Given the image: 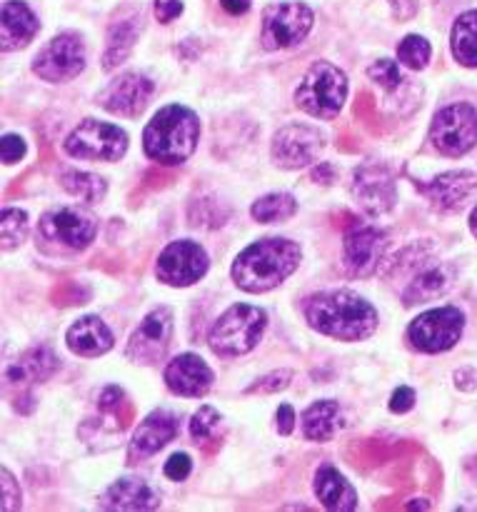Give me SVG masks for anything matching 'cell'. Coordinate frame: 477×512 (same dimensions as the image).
Returning <instances> with one entry per match:
<instances>
[{
	"label": "cell",
	"instance_id": "obj_1",
	"mask_svg": "<svg viewBox=\"0 0 477 512\" xmlns=\"http://www.w3.org/2000/svg\"><path fill=\"white\" fill-rule=\"evenodd\" d=\"M305 318L310 328L338 340H365L378 330V310L348 290H328L308 298Z\"/></svg>",
	"mask_w": 477,
	"mask_h": 512
},
{
	"label": "cell",
	"instance_id": "obj_2",
	"mask_svg": "<svg viewBox=\"0 0 477 512\" xmlns=\"http://www.w3.org/2000/svg\"><path fill=\"white\" fill-rule=\"evenodd\" d=\"M300 248L293 240L263 238L245 248L233 265V280L245 293H268L298 270Z\"/></svg>",
	"mask_w": 477,
	"mask_h": 512
},
{
	"label": "cell",
	"instance_id": "obj_3",
	"mask_svg": "<svg viewBox=\"0 0 477 512\" xmlns=\"http://www.w3.org/2000/svg\"><path fill=\"white\" fill-rule=\"evenodd\" d=\"M200 138L198 115L183 105H168L158 110L143 133V148L148 158L160 165H180L195 153Z\"/></svg>",
	"mask_w": 477,
	"mask_h": 512
},
{
	"label": "cell",
	"instance_id": "obj_4",
	"mask_svg": "<svg viewBox=\"0 0 477 512\" xmlns=\"http://www.w3.org/2000/svg\"><path fill=\"white\" fill-rule=\"evenodd\" d=\"M265 325H268L265 310L255 308V305H233L215 320L208 338L210 350L223 358L250 353L263 338Z\"/></svg>",
	"mask_w": 477,
	"mask_h": 512
},
{
	"label": "cell",
	"instance_id": "obj_5",
	"mask_svg": "<svg viewBox=\"0 0 477 512\" xmlns=\"http://www.w3.org/2000/svg\"><path fill=\"white\" fill-rule=\"evenodd\" d=\"M348 95V78L340 68H335L328 60H318L313 68L305 73L295 90V100L305 113L315 118H335L340 113Z\"/></svg>",
	"mask_w": 477,
	"mask_h": 512
},
{
	"label": "cell",
	"instance_id": "obj_6",
	"mask_svg": "<svg viewBox=\"0 0 477 512\" xmlns=\"http://www.w3.org/2000/svg\"><path fill=\"white\" fill-rule=\"evenodd\" d=\"M125 150H128L125 130L93 118H85L65 138V153L80 160H105V163H113V160L123 158Z\"/></svg>",
	"mask_w": 477,
	"mask_h": 512
},
{
	"label": "cell",
	"instance_id": "obj_7",
	"mask_svg": "<svg viewBox=\"0 0 477 512\" xmlns=\"http://www.w3.org/2000/svg\"><path fill=\"white\" fill-rule=\"evenodd\" d=\"M430 140L443 155L450 158L465 155L477 143V110L468 103L443 108L435 115Z\"/></svg>",
	"mask_w": 477,
	"mask_h": 512
},
{
	"label": "cell",
	"instance_id": "obj_8",
	"mask_svg": "<svg viewBox=\"0 0 477 512\" xmlns=\"http://www.w3.org/2000/svg\"><path fill=\"white\" fill-rule=\"evenodd\" d=\"M465 328V315L458 308L428 310L413 320L408 328V340L420 353H445L460 340Z\"/></svg>",
	"mask_w": 477,
	"mask_h": 512
},
{
	"label": "cell",
	"instance_id": "obj_9",
	"mask_svg": "<svg viewBox=\"0 0 477 512\" xmlns=\"http://www.w3.org/2000/svg\"><path fill=\"white\" fill-rule=\"evenodd\" d=\"M313 10L303 3L270 5L263 13V48L283 50L303 43L313 28Z\"/></svg>",
	"mask_w": 477,
	"mask_h": 512
},
{
	"label": "cell",
	"instance_id": "obj_10",
	"mask_svg": "<svg viewBox=\"0 0 477 512\" xmlns=\"http://www.w3.org/2000/svg\"><path fill=\"white\" fill-rule=\"evenodd\" d=\"M85 68V45L78 33H60L35 55L33 73L48 83H65Z\"/></svg>",
	"mask_w": 477,
	"mask_h": 512
},
{
	"label": "cell",
	"instance_id": "obj_11",
	"mask_svg": "<svg viewBox=\"0 0 477 512\" xmlns=\"http://www.w3.org/2000/svg\"><path fill=\"white\" fill-rule=\"evenodd\" d=\"M155 273L165 285L188 288L208 273V255L193 240H175L160 253Z\"/></svg>",
	"mask_w": 477,
	"mask_h": 512
},
{
	"label": "cell",
	"instance_id": "obj_12",
	"mask_svg": "<svg viewBox=\"0 0 477 512\" xmlns=\"http://www.w3.org/2000/svg\"><path fill=\"white\" fill-rule=\"evenodd\" d=\"M343 248L348 273L355 275V278H368L383 263L385 250H388V238H385L383 230L373 228V225L355 223L345 233Z\"/></svg>",
	"mask_w": 477,
	"mask_h": 512
},
{
	"label": "cell",
	"instance_id": "obj_13",
	"mask_svg": "<svg viewBox=\"0 0 477 512\" xmlns=\"http://www.w3.org/2000/svg\"><path fill=\"white\" fill-rule=\"evenodd\" d=\"M170 335H173V310L155 308L153 313L145 315V320L130 338L128 358L140 365L158 363L168 350Z\"/></svg>",
	"mask_w": 477,
	"mask_h": 512
},
{
	"label": "cell",
	"instance_id": "obj_14",
	"mask_svg": "<svg viewBox=\"0 0 477 512\" xmlns=\"http://www.w3.org/2000/svg\"><path fill=\"white\" fill-rule=\"evenodd\" d=\"M40 233H43L45 240H53V243L65 245V248L85 250L95 240L98 223L78 208H60L43 215Z\"/></svg>",
	"mask_w": 477,
	"mask_h": 512
},
{
	"label": "cell",
	"instance_id": "obj_15",
	"mask_svg": "<svg viewBox=\"0 0 477 512\" xmlns=\"http://www.w3.org/2000/svg\"><path fill=\"white\" fill-rule=\"evenodd\" d=\"M323 133L308 125H288L273 140V158L280 168L298 170L313 163L323 150Z\"/></svg>",
	"mask_w": 477,
	"mask_h": 512
},
{
	"label": "cell",
	"instance_id": "obj_16",
	"mask_svg": "<svg viewBox=\"0 0 477 512\" xmlns=\"http://www.w3.org/2000/svg\"><path fill=\"white\" fill-rule=\"evenodd\" d=\"M155 85L140 73H125L115 78L103 93L98 95V103L103 105L108 113L125 115V118H135L145 110L150 95H153Z\"/></svg>",
	"mask_w": 477,
	"mask_h": 512
},
{
	"label": "cell",
	"instance_id": "obj_17",
	"mask_svg": "<svg viewBox=\"0 0 477 512\" xmlns=\"http://www.w3.org/2000/svg\"><path fill=\"white\" fill-rule=\"evenodd\" d=\"M353 195L370 215L388 213L395 205V180L385 165H363L355 173Z\"/></svg>",
	"mask_w": 477,
	"mask_h": 512
},
{
	"label": "cell",
	"instance_id": "obj_18",
	"mask_svg": "<svg viewBox=\"0 0 477 512\" xmlns=\"http://www.w3.org/2000/svg\"><path fill=\"white\" fill-rule=\"evenodd\" d=\"M165 385H168L175 395L198 398V395L208 393L210 385H213V370H210L208 365H205V360L198 358V355H178V358L165 368Z\"/></svg>",
	"mask_w": 477,
	"mask_h": 512
},
{
	"label": "cell",
	"instance_id": "obj_19",
	"mask_svg": "<svg viewBox=\"0 0 477 512\" xmlns=\"http://www.w3.org/2000/svg\"><path fill=\"white\" fill-rule=\"evenodd\" d=\"M140 28H143V15L135 8H123L115 13V18L108 25V45H105L103 55V68L113 70L120 63H125V58L133 50L135 40H138Z\"/></svg>",
	"mask_w": 477,
	"mask_h": 512
},
{
	"label": "cell",
	"instance_id": "obj_20",
	"mask_svg": "<svg viewBox=\"0 0 477 512\" xmlns=\"http://www.w3.org/2000/svg\"><path fill=\"white\" fill-rule=\"evenodd\" d=\"M420 193L433 203L438 210H458L463 208L465 200L477 188V175L468 170H458V173H445L435 178L433 183L418 185Z\"/></svg>",
	"mask_w": 477,
	"mask_h": 512
},
{
	"label": "cell",
	"instance_id": "obj_21",
	"mask_svg": "<svg viewBox=\"0 0 477 512\" xmlns=\"http://www.w3.org/2000/svg\"><path fill=\"white\" fill-rule=\"evenodd\" d=\"M178 430V418H173L170 413H165V410L150 413L148 418L138 425V430H135L130 455H133V458H150V455L158 453L160 448H165V445L178 435Z\"/></svg>",
	"mask_w": 477,
	"mask_h": 512
},
{
	"label": "cell",
	"instance_id": "obj_22",
	"mask_svg": "<svg viewBox=\"0 0 477 512\" xmlns=\"http://www.w3.org/2000/svg\"><path fill=\"white\" fill-rule=\"evenodd\" d=\"M40 23L33 15V10L23 3V0H8L3 5V20H0V40H3V50H20L35 38Z\"/></svg>",
	"mask_w": 477,
	"mask_h": 512
},
{
	"label": "cell",
	"instance_id": "obj_23",
	"mask_svg": "<svg viewBox=\"0 0 477 512\" xmlns=\"http://www.w3.org/2000/svg\"><path fill=\"white\" fill-rule=\"evenodd\" d=\"M65 340H68V348L80 358H98L113 348V333L98 315H85L78 323L70 325Z\"/></svg>",
	"mask_w": 477,
	"mask_h": 512
},
{
	"label": "cell",
	"instance_id": "obj_24",
	"mask_svg": "<svg viewBox=\"0 0 477 512\" xmlns=\"http://www.w3.org/2000/svg\"><path fill=\"white\" fill-rule=\"evenodd\" d=\"M103 510H155L158 508V495L150 490L145 480L123 478L110 485L100 498Z\"/></svg>",
	"mask_w": 477,
	"mask_h": 512
},
{
	"label": "cell",
	"instance_id": "obj_25",
	"mask_svg": "<svg viewBox=\"0 0 477 512\" xmlns=\"http://www.w3.org/2000/svg\"><path fill=\"white\" fill-rule=\"evenodd\" d=\"M450 278H453V275H450V270L445 268V265L423 263L420 273L413 275L408 288L403 290V303L408 305V308H413V305L418 303H430V300H435L438 295H443L445 290H448Z\"/></svg>",
	"mask_w": 477,
	"mask_h": 512
},
{
	"label": "cell",
	"instance_id": "obj_26",
	"mask_svg": "<svg viewBox=\"0 0 477 512\" xmlns=\"http://www.w3.org/2000/svg\"><path fill=\"white\" fill-rule=\"evenodd\" d=\"M315 495L328 510H355L358 508V495L353 485L343 478L335 468L325 465L315 475Z\"/></svg>",
	"mask_w": 477,
	"mask_h": 512
},
{
	"label": "cell",
	"instance_id": "obj_27",
	"mask_svg": "<svg viewBox=\"0 0 477 512\" xmlns=\"http://www.w3.org/2000/svg\"><path fill=\"white\" fill-rule=\"evenodd\" d=\"M58 358L48 348H33L8 368V383H43L58 370Z\"/></svg>",
	"mask_w": 477,
	"mask_h": 512
},
{
	"label": "cell",
	"instance_id": "obj_28",
	"mask_svg": "<svg viewBox=\"0 0 477 512\" xmlns=\"http://www.w3.org/2000/svg\"><path fill=\"white\" fill-rule=\"evenodd\" d=\"M340 418H343V410H340V405L335 400H318L303 415L305 438L315 440V443H328L338 433L340 425H343Z\"/></svg>",
	"mask_w": 477,
	"mask_h": 512
},
{
	"label": "cell",
	"instance_id": "obj_29",
	"mask_svg": "<svg viewBox=\"0 0 477 512\" xmlns=\"http://www.w3.org/2000/svg\"><path fill=\"white\" fill-rule=\"evenodd\" d=\"M453 55L465 68H477V10L460 15L453 25Z\"/></svg>",
	"mask_w": 477,
	"mask_h": 512
},
{
	"label": "cell",
	"instance_id": "obj_30",
	"mask_svg": "<svg viewBox=\"0 0 477 512\" xmlns=\"http://www.w3.org/2000/svg\"><path fill=\"white\" fill-rule=\"evenodd\" d=\"M60 185L70 195L85 200V203H98L105 195V180L100 175L83 173V170H63L60 173Z\"/></svg>",
	"mask_w": 477,
	"mask_h": 512
},
{
	"label": "cell",
	"instance_id": "obj_31",
	"mask_svg": "<svg viewBox=\"0 0 477 512\" xmlns=\"http://www.w3.org/2000/svg\"><path fill=\"white\" fill-rule=\"evenodd\" d=\"M295 210H298V203H295L293 195L273 193L260 198L250 213L258 223H280V220H288Z\"/></svg>",
	"mask_w": 477,
	"mask_h": 512
},
{
	"label": "cell",
	"instance_id": "obj_32",
	"mask_svg": "<svg viewBox=\"0 0 477 512\" xmlns=\"http://www.w3.org/2000/svg\"><path fill=\"white\" fill-rule=\"evenodd\" d=\"M0 233H3V248L10 250L20 245L28 235V215L18 208H5L0 220Z\"/></svg>",
	"mask_w": 477,
	"mask_h": 512
},
{
	"label": "cell",
	"instance_id": "obj_33",
	"mask_svg": "<svg viewBox=\"0 0 477 512\" xmlns=\"http://www.w3.org/2000/svg\"><path fill=\"white\" fill-rule=\"evenodd\" d=\"M400 63L408 65L413 70H423L430 60V43L420 35H408L403 43L398 45Z\"/></svg>",
	"mask_w": 477,
	"mask_h": 512
},
{
	"label": "cell",
	"instance_id": "obj_34",
	"mask_svg": "<svg viewBox=\"0 0 477 512\" xmlns=\"http://www.w3.org/2000/svg\"><path fill=\"white\" fill-rule=\"evenodd\" d=\"M218 425H220V413L205 405V408H200L198 413L193 415V420H190V435L195 438V443H205V440L215 438Z\"/></svg>",
	"mask_w": 477,
	"mask_h": 512
},
{
	"label": "cell",
	"instance_id": "obj_35",
	"mask_svg": "<svg viewBox=\"0 0 477 512\" xmlns=\"http://www.w3.org/2000/svg\"><path fill=\"white\" fill-rule=\"evenodd\" d=\"M368 75L375 80V83L383 85L385 90H395V88H400V83H403V73H400L398 63L390 58H383V60H378V63L370 65Z\"/></svg>",
	"mask_w": 477,
	"mask_h": 512
},
{
	"label": "cell",
	"instance_id": "obj_36",
	"mask_svg": "<svg viewBox=\"0 0 477 512\" xmlns=\"http://www.w3.org/2000/svg\"><path fill=\"white\" fill-rule=\"evenodd\" d=\"M290 378H293V373H290V370H278V373L265 375V378H260L258 383L250 385L248 393H268V395L278 393V390L288 388Z\"/></svg>",
	"mask_w": 477,
	"mask_h": 512
},
{
	"label": "cell",
	"instance_id": "obj_37",
	"mask_svg": "<svg viewBox=\"0 0 477 512\" xmlns=\"http://www.w3.org/2000/svg\"><path fill=\"white\" fill-rule=\"evenodd\" d=\"M190 470H193V460H190L185 453L173 455V458L165 463V475H168L170 480H175V483H180V480L188 478Z\"/></svg>",
	"mask_w": 477,
	"mask_h": 512
},
{
	"label": "cell",
	"instance_id": "obj_38",
	"mask_svg": "<svg viewBox=\"0 0 477 512\" xmlns=\"http://www.w3.org/2000/svg\"><path fill=\"white\" fill-rule=\"evenodd\" d=\"M3 503L0 508L3 510H15L20 508V488H18V480H13V475L8 470H3Z\"/></svg>",
	"mask_w": 477,
	"mask_h": 512
},
{
	"label": "cell",
	"instance_id": "obj_39",
	"mask_svg": "<svg viewBox=\"0 0 477 512\" xmlns=\"http://www.w3.org/2000/svg\"><path fill=\"white\" fill-rule=\"evenodd\" d=\"M25 155V140L20 135H5L3 138V163L13 165L23 160Z\"/></svg>",
	"mask_w": 477,
	"mask_h": 512
},
{
	"label": "cell",
	"instance_id": "obj_40",
	"mask_svg": "<svg viewBox=\"0 0 477 512\" xmlns=\"http://www.w3.org/2000/svg\"><path fill=\"white\" fill-rule=\"evenodd\" d=\"M183 13V3L180 0H155V15L160 23H170Z\"/></svg>",
	"mask_w": 477,
	"mask_h": 512
},
{
	"label": "cell",
	"instance_id": "obj_41",
	"mask_svg": "<svg viewBox=\"0 0 477 512\" xmlns=\"http://www.w3.org/2000/svg\"><path fill=\"white\" fill-rule=\"evenodd\" d=\"M415 405V393L410 388H398L393 393V398H390V410L393 413H408V410H413Z\"/></svg>",
	"mask_w": 477,
	"mask_h": 512
},
{
	"label": "cell",
	"instance_id": "obj_42",
	"mask_svg": "<svg viewBox=\"0 0 477 512\" xmlns=\"http://www.w3.org/2000/svg\"><path fill=\"white\" fill-rule=\"evenodd\" d=\"M275 420H278V433L290 435L295 430V413L290 405H280L278 413H275Z\"/></svg>",
	"mask_w": 477,
	"mask_h": 512
},
{
	"label": "cell",
	"instance_id": "obj_43",
	"mask_svg": "<svg viewBox=\"0 0 477 512\" xmlns=\"http://www.w3.org/2000/svg\"><path fill=\"white\" fill-rule=\"evenodd\" d=\"M390 3H393L395 15H398L400 20L413 18L415 10H418V3H415V0H390Z\"/></svg>",
	"mask_w": 477,
	"mask_h": 512
},
{
	"label": "cell",
	"instance_id": "obj_44",
	"mask_svg": "<svg viewBox=\"0 0 477 512\" xmlns=\"http://www.w3.org/2000/svg\"><path fill=\"white\" fill-rule=\"evenodd\" d=\"M220 5H223L230 15H243L250 10V0H220Z\"/></svg>",
	"mask_w": 477,
	"mask_h": 512
},
{
	"label": "cell",
	"instance_id": "obj_45",
	"mask_svg": "<svg viewBox=\"0 0 477 512\" xmlns=\"http://www.w3.org/2000/svg\"><path fill=\"white\" fill-rule=\"evenodd\" d=\"M333 168L330 165H320L318 170H313V180L315 183H330L333 180Z\"/></svg>",
	"mask_w": 477,
	"mask_h": 512
},
{
	"label": "cell",
	"instance_id": "obj_46",
	"mask_svg": "<svg viewBox=\"0 0 477 512\" xmlns=\"http://www.w3.org/2000/svg\"><path fill=\"white\" fill-rule=\"evenodd\" d=\"M470 228H473V233L477 235V208L473 210V215H470Z\"/></svg>",
	"mask_w": 477,
	"mask_h": 512
}]
</instances>
